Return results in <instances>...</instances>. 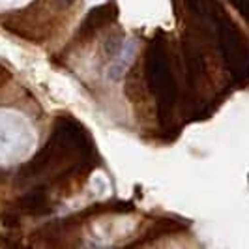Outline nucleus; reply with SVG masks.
<instances>
[{
  "label": "nucleus",
  "instance_id": "2",
  "mask_svg": "<svg viewBox=\"0 0 249 249\" xmlns=\"http://www.w3.org/2000/svg\"><path fill=\"white\" fill-rule=\"evenodd\" d=\"M21 210L26 213H34V215H41V213L51 212V208L47 206V193L43 187H37L34 191L26 193L19 200Z\"/></svg>",
  "mask_w": 249,
  "mask_h": 249
},
{
  "label": "nucleus",
  "instance_id": "1",
  "mask_svg": "<svg viewBox=\"0 0 249 249\" xmlns=\"http://www.w3.org/2000/svg\"><path fill=\"white\" fill-rule=\"evenodd\" d=\"M114 19H116V8L111 6V4H103V6H98V8H92L87 17H85V21L81 23L79 36H90L96 30H100L101 26L112 23Z\"/></svg>",
  "mask_w": 249,
  "mask_h": 249
},
{
  "label": "nucleus",
  "instance_id": "3",
  "mask_svg": "<svg viewBox=\"0 0 249 249\" xmlns=\"http://www.w3.org/2000/svg\"><path fill=\"white\" fill-rule=\"evenodd\" d=\"M2 223L4 227H8V229H15V227H19V215L17 213H4L2 215Z\"/></svg>",
  "mask_w": 249,
  "mask_h": 249
}]
</instances>
